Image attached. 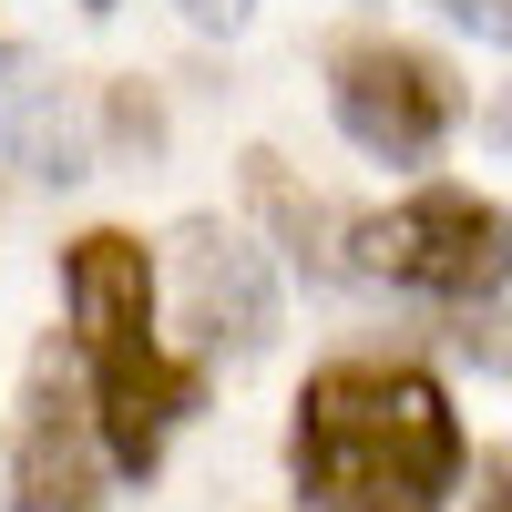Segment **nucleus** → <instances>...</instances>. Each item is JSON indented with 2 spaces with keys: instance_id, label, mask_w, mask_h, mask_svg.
<instances>
[{
  "instance_id": "1",
  "label": "nucleus",
  "mask_w": 512,
  "mask_h": 512,
  "mask_svg": "<svg viewBox=\"0 0 512 512\" xmlns=\"http://www.w3.org/2000/svg\"><path fill=\"white\" fill-rule=\"evenodd\" d=\"M287 472L318 512H441L461 482V420L431 369L338 359L297 390Z\"/></svg>"
},
{
  "instance_id": "2",
  "label": "nucleus",
  "mask_w": 512,
  "mask_h": 512,
  "mask_svg": "<svg viewBox=\"0 0 512 512\" xmlns=\"http://www.w3.org/2000/svg\"><path fill=\"white\" fill-rule=\"evenodd\" d=\"M359 267L390 277V287H420V297H451V308H472V297H492L512 277V216L492 195H410L390 205V216L359 226Z\"/></svg>"
},
{
  "instance_id": "3",
  "label": "nucleus",
  "mask_w": 512,
  "mask_h": 512,
  "mask_svg": "<svg viewBox=\"0 0 512 512\" xmlns=\"http://www.w3.org/2000/svg\"><path fill=\"white\" fill-rule=\"evenodd\" d=\"M328 103H338V134L379 164H431L451 134V82L410 41H349L328 62Z\"/></svg>"
},
{
  "instance_id": "4",
  "label": "nucleus",
  "mask_w": 512,
  "mask_h": 512,
  "mask_svg": "<svg viewBox=\"0 0 512 512\" xmlns=\"http://www.w3.org/2000/svg\"><path fill=\"white\" fill-rule=\"evenodd\" d=\"M103 431H93V390H72L62 359L31 369V410H21V461H11V512H103Z\"/></svg>"
},
{
  "instance_id": "5",
  "label": "nucleus",
  "mask_w": 512,
  "mask_h": 512,
  "mask_svg": "<svg viewBox=\"0 0 512 512\" xmlns=\"http://www.w3.org/2000/svg\"><path fill=\"white\" fill-rule=\"evenodd\" d=\"M62 287H72V328H82V359L123 369V359H154V256L134 236H82L62 256Z\"/></svg>"
},
{
  "instance_id": "6",
  "label": "nucleus",
  "mask_w": 512,
  "mask_h": 512,
  "mask_svg": "<svg viewBox=\"0 0 512 512\" xmlns=\"http://www.w3.org/2000/svg\"><path fill=\"white\" fill-rule=\"evenodd\" d=\"M175 297L205 349H256L277 328V287H267V256L226 226H185L175 236Z\"/></svg>"
},
{
  "instance_id": "7",
  "label": "nucleus",
  "mask_w": 512,
  "mask_h": 512,
  "mask_svg": "<svg viewBox=\"0 0 512 512\" xmlns=\"http://www.w3.org/2000/svg\"><path fill=\"white\" fill-rule=\"evenodd\" d=\"M0 144H11L31 175H82V123H72V93L31 52H0Z\"/></svg>"
},
{
  "instance_id": "8",
  "label": "nucleus",
  "mask_w": 512,
  "mask_h": 512,
  "mask_svg": "<svg viewBox=\"0 0 512 512\" xmlns=\"http://www.w3.org/2000/svg\"><path fill=\"white\" fill-rule=\"evenodd\" d=\"M441 11L472 31V41H492V52H512V0H441Z\"/></svg>"
},
{
  "instance_id": "9",
  "label": "nucleus",
  "mask_w": 512,
  "mask_h": 512,
  "mask_svg": "<svg viewBox=\"0 0 512 512\" xmlns=\"http://www.w3.org/2000/svg\"><path fill=\"white\" fill-rule=\"evenodd\" d=\"M246 11H256V0H185V21H195V31H236Z\"/></svg>"
},
{
  "instance_id": "10",
  "label": "nucleus",
  "mask_w": 512,
  "mask_h": 512,
  "mask_svg": "<svg viewBox=\"0 0 512 512\" xmlns=\"http://www.w3.org/2000/svg\"><path fill=\"white\" fill-rule=\"evenodd\" d=\"M472 512H512V472H502V482H492V492H482Z\"/></svg>"
},
{
  "instance_id": "11",
  "label": "nucleus",
  "mask_w": 512,
  "mask_h": 512,
  "mask_svg": "<svg viewBox=\"0 0 512 512\" xmlns=\"http://www.w3.org/2000/svg\"><path fill=\"white\" fill-rule=\"evenodd\" d=\"M93 11H103V0H93Z\"/></svg>"
}]
</instances>
